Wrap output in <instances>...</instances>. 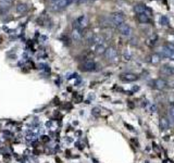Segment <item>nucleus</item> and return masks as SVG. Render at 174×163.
<instances>
[{"label": "nucleus", "mask_w": 174, "mask_h": 163, "mask_svg": "<svg viewBox=\"0 0 174 163\" xmlns=\"http://www.w3.org/2000/svg\"><path fill=\"white\" fill-rule=\"evenodd\" d=\"M81 38H82V33H81V31L76 29H73V32H72V39L74 41H79Z\"/></svg>", "instance_id": "10"}, {"label": "nucleus", "mask_w": 174, "mask_h": 163, "mask_svg": "<svg viewBox=\"0 0 174 163\" xmlns=\"http://www.w3.org/2000/svg\"><path fill=\"white\" fill-rule=\"evenodd\" d=\"M12 4V0H0V6L7 8Z\"/></svg>", "instance_id": "19"}, {"label": "nucleus", "mask_w": 174, "mask_h": 163, "mask_svg": "<svg viewBox=\"0 0 174 163\" xmlns=\"http://www.w3.org/2000/svg\"><path fill=\"white\" fill-rule=\"evenodd\" d=\"M117 29H119V32L121 33V35L124 36V37H130L132 35V29L130 27V25L126 24V23L119 25Z\"/></svg>", "instance_id": "5"}, {"label": "nucleus", "mask_w": 174, "mask_h": 163, "mask_svg": "<svg viewBox=\"0 0 174 163\" xmlns=\"http://www.w3.org/2000/svg\"><path fill=\"white\" fill-rule=\"evenodd\" d=\"M159 126L161 131H168L169 127H170V123H169V120L165 119V117H161L159 121Z\"/></svg>", "instance_id": "8"}, {"label": "nucleus", "mask_w": 174, "mask_h": 163, "mask_svg": "<svg viewBox=\"0 0 174 163\" xmlns=\"http://www.w3.org/2000/svg\"><path fill=\"white\" fill-rule=\"evenodd\" d=\"M137 18H138L139 22H142V23H147V22H149V16L146 14L145 12L144 13H140V14L137 15Z\"/></svg>", "instance_id": "15"}, {"label": "nucleus", "mask_w": 174, "mask_h": 163, "mask_svg": "<svg viewBox=\"0 0 174 163\" xmlns=\"http://www.w3.org/2000/svg\"><path fill=\"white\" fill-rule=\"evenodd\" d=\"M169 114L172 120H174V104H171L170 109H169Z\"/></svg>", "instance_id": "21"}, {"label": "nucleus", "mask_w": 174, "mask_h": 163, "mask_svg": "<svg viewBox=\"0 0 174 163\" xmlns=\"http://www.w3.org/2000/svg\"><path fill=\"white\" fill-rule=\"evenodd\" d=\"M131 58H132L131 51L127 49H125L124 51H123V59H124L125 61H128V60H131Z\"/></svg>", "instance_id": "17"}, {"label": "nucleus", "mask_w": 174, "mask_h": 163, "mask_svg": "<svg viewBox=\"0 0 174 163\" xmlns=\"http://www.w3.org/2000/svg\"><path fill=\"white\" fill-rule=\"evenodd\" d=\"M155 85H156V88L158 89H163L165 88V86H167V83L163 81V79H161V78H158L155 81Z\"/></svg>", "instance_id": "11"}, {"label": "nucleus", "mask_w": 174, "mask_h": 163, "mask_svg": "<svg viewBox=\"0 0 174 163\" xmlns=\"http://www.w3.org/2000/svg\"><path fill=\"white\" fill-rule=\"evenodd\" d=\"M88 24V18L86 15H81L79 18L74 22V27L76 29H79L82 31L83 29H85L86 26Z\"/></svg>", "instance_id": "2"}, {"label": "nucleus", "mask_w": 174, "mask_h": 163, "mask_svg": "<svg viewBox=\"0 0 174 163\" xmlns=\"http://www.w3.org/2000/svg\"><path fill=\"white\" fill-rule=\"evenodd\" d=\"M151 62H153V64H157L160 62V57L158 56V54H153V57H151Z\"/></svg>", "instance_id": "20"}, {"label": "nucleus", "mask_w": 174, "mask_h": 163, "mask_svg": "<svg viewBox=\"0 0 174 163\" xmlns=\"http://www.w3.org/2000/svg\"><path fill=\"white\" fill-rule=\"evenodd\" d=\"M27 11V4H18V6H16V12L18 13H25Z\"/></svg>", "instance_id": "13"}, {"label": "nucleus", "mask_w": 174, "mask_h": 163, "mask_svg": "<svg viewBox=\"0 0 174 163\" xmlns=\"http://www.w3.org/2000/svg\"><path fill=\"white\" fill-rule=\"evenodd\" d=\"M77 2H83V1H85V0H76Z\"/></svg>", "instance_id": "22"}, {"label": "nucleus", "mask_w": 174, "mask_h": 163, "mask_svg": "<svg viewBox=\"0 0 174 163\" xmlns=\"http://www.w3.org/2000/svg\"><path fill=\"white\" fill-rule=\"evenodd\" d=\"M106 46L103 45V44H99V45H97L96 46V49H95V51H96L97 54H102V53L106 52Z\"/></svg>", "instance_id": "14"}, {"label": "nucleus", "mask_w": 174, "mask_h": 163, "mask_svg": "<svg viewBox=\"0 0 174 163\" xmlns=\"http://www.w3.org/2000/svg\"><path fill=\"white\" fill-rule=\"evenodd\" d=\"M160 53L162 54V57L164 58H169L171 60H174V50L170 49L168 46H164L160 49Z\"/></svg>", "instance_id": "6"}, {"label": "nucleus", "mask_w": 174, "mask_h": 163, "mask_svg": "<svg viewBox=\"0 0 174 163\" xmlns=\"http://www.w3.org/2000/svg\"><path fill=\"white\" fill-rule=\"evenodd\" d=\"M159 22H160V24L163 25V26L169 25V19H168L167 16H164V15H162V16L159 19Z\"/></svg>", "instance_id": "18"}, {"label": "nucleus", "mask_w": 174, "mask_h": 163, "mask_svg": "<svg viewBox=\"0 0 174 163\" xmlns=\"http://www.w3.org/2000/svg\"><path fill=\"white\" fill-rule=\"evenodd\" d=\"M73 1L74 0H57V1H54L51 4V10L53 11H59V10H62L64 8H67L68 6L73 4Z\"/></svg>", "instance_id": "1"}, {"label": "nucleus", "mask_w": 174, "mask_h": 163, "mask_svg": "<svg viewBox=\"0 0 174 163\" xmlns=\"http://www.w3.org/2000/svg\"><path fill=\"white\" fill-rule=\"evenodd\" d=\"M124 21H125V16L121 12H115L113 14H111V22H112L114 25H117V26L123 24Z\"/></svg>", "instance_id": "3"}, {"label": "nucleus", "mask_w": 174, "mask_h": 163, "mask_svg": "<svg viewBox=\"0 0 174 163\" xmlns=\"http://www.w3.org/2000/svg\"><path fill=\"white\" fill-rule=\"evenodd\" d=\"M105 54H106L107 60L115 61V59H117V50H115V48H113V47H110V48H107Z\"/></svg>", "instance_id": "7"}, {"label": "nucleus", "mask_w": 174, "mask_h": 163, "mask_svg": "<svg viewBox=\"0 0 174 163\" xmlns=\"http://www.w3.org/2000/svg\"><path fill=\"white\" fill-rule=\"evenodd\" d=\"M79 69L84 72H92L96 69V63H95L92 60H87L81 64Z\"/></svg>", "instance_id": "4"}, {"label": "nucleus", "mask_w": 174, "mask_h": 163, "mask_svg": "<svg viewBox=\"0 0 174 163\" xmlns=\"http://www.w3.org/2000/svg\"><path fill=\"white\" fill-rule=\"evenodd\" d=\"M121 78L125 82H134L137 79V75L133 74V73H125L121 75Z\"/></svg>", "instance_id": "9"}, {"label": "nucleus", "mask_w": 174, "mask_h": 163, "mask_svg": "<svg viewBox=\"0 0 174 163\" xmlns=\"http://www.w3.org/2000/svg\"><path fill=\"white\" fill-rule=\"evenodd\" d=\"M49 1H51V2H54V1H57V0H49Z\"/></svg>", "instance_id": "23"}, {"label": "nucleus", "mask_w": 174, "mask_h": 163, "mask_svg": "<svg viewBox=\"0 0 174 163\" xmlns=\"http://www.w3.org/2000/svg\"><path fill=\"white\" fill-rule=\"evenodd\" d=\"M161 71H162V73H165V74H168V75H171V74H173V73H174V67H172V66H163Z\"/></svg>", "instance_id": "16"}, {"label": "nucleus", "mask_w": 174, "mask_h": 163, "mask_svg": "<svg viewBox=\"0 0 174 163\" xmlns=\"http://www.w3.org/2000/svg\"><path fill=\"white\" fill-rule=\"evenodd\" d=\"M89 1H96V0H89Z\"/></svg>", "instance_id": "24"}, {"label": "nucleus", "mask_w": 174, "mask_h": 163, "mask_svg": "<svg viewBox=\"0 0 174 163\" xmlns=\"http://www.w3.org/2000/svg\"><path fill=\"white\" fill-rule=\"evenodd\" d=\"M146 9H147V7H146L145 4H136L135 7H134V11H135L137 14H140V13H144L146 11Z\"/></svg>", "instance_id": "12"}]
</instances>
